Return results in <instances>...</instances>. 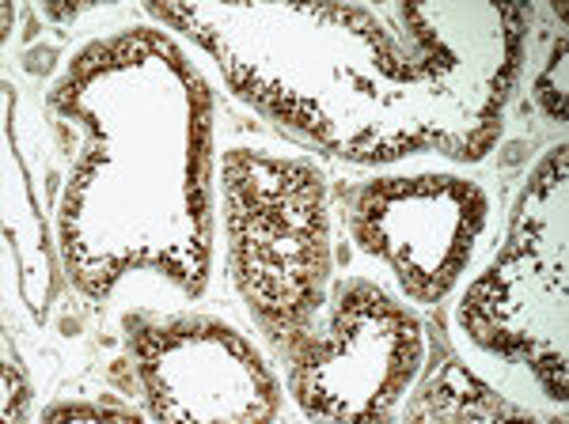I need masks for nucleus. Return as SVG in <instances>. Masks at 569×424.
<instances>
[{"instance_id":"obj_1","label":"nucleus","mask_w":569,"mask_h":424,"mask_svg":"<svg viewBox=\"0 0 569 424\" xmlns=\"http://www.w3.org/2000/svg\"><path fill=\"white\" fill-rule=\"evenodd\" d=\"M536 103L543 107L550 122H566V34H558V50L547 72L536 80Z\"/></svg>"}]
</instances>
